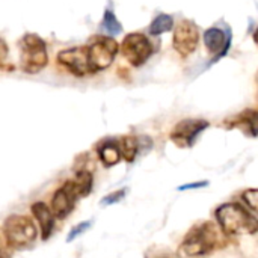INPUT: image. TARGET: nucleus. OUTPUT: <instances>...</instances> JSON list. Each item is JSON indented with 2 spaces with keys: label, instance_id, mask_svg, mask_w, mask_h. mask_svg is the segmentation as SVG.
<instances>
[{
  "label": "nucleus",
  "instance_id": "6",
  "mask_svg": "<svg viewBox=\"0 0 258 258\" xmlns=\"http://www.w3.org/2000/svg\"><path fill=\"white\" fill-rule=\"evenodd\" d=\"M119 50L133 67H142L153 54V44L144 33L133 32L124 36Z\"/></svg>",
  "mask_w": 258,
  "mask_h": 258
},
{
  "label": "nucleus",
  "instance_id": "26",
  "mask_svg": "<svg viewBox=\"0 0 258 258\" xmlns=\"http://www.w3.org/2000/svg\"><path fill=\"white\" fill-rule=\"evenodd\" d=\"M257 86H258V73H257ZM257 101H258V94H257Z\"/></svg>",
  "mask_w": 258,
  "mask_h": 258
},
{
  "label": "nucleus",
  "instance_id": "15",
  "mask_svg": "<svg viewBox=\"0 0 258 258\" xmlns=\"http://www.w3.org/2000/svg\"><path fill=\"white\" fill-rule=\"evenodd\" d=\"M174 29V18L169 14H159L153 18L150 24V35L159 36Z\"/></svg>",
  "mask_w": 258,
  "mask_h": 258
},
{
  "label": "nucleus",
  "instance_id": "19",
  "mask_svg": "<svg viewBox=\"0 0 258 258\" xmlns=\"http://www.w3.org/2000/svg\"><path fill=\"white\" fill-rule=\"evenodd\" d=\"M242 200L245 204L258 215V189H248L242 194Z\"/></svg>",
  "mask_w": 258,
  "mask_h": 258
},
{
  "label": "nucleus",
  "instance_id": "10",
  "mask_svg": "<svg viewBox=\"0 0 258 258\" xmlns=\"http://www.w3.org/2000/svg\"><path fill=\"white\" fill-rule=\"evenodd\" d=\"M57 62L62 63L74 76L82 77L86 74H92L89 67L88 47H73V48L62 50L57 54Z\"/></svg>",
  "mask_w": 258,
  "mask_h": 258
},
{
  "label": "nucleus",
  "instance_id": "5",
  "mask_svg": "<svg viewBox=\"0 0 258 258\" xmlns=\"http://www.w3.org/2000/svg\"><path fill=\"white\" fill-rule=\"evenodd\" d=\"M119 51L118 42L112 36H97L88 45L89 67L92 73H98L112 65L115 56Z\"/></svg>",
  "mask_w": 258,
  "mask_h": 258
},
{
  "label": "nucleus",
  "instance_id": "1",
  "mask_svg": "<svg viewBox=\"0 0 258 258\" xmlns=\"http://www.w3.org/2000/svg\"><path fill=\"white\" fill-rule=\"evenodd\" d=\"M221 231L227 236H243L258 233V218L239 203H225L216 210Z\"/></svg>",
  "mask_w": 258,
  "mask_h": 258
},
{
  "label": "nucleus",
  "instance_id": "20",
  "mask_svg": "<svg viewBox=\"0 0 258 258\" xmlns=\"http://www.w3.org/2000/svg\"><path fill=\"white\" fill-rule=\"evenodd\" d=\"M127 194V189H119V190H115L112 194H109L107 197L103 198L101 201V206H110V204H115V203H119Z\"/></svg>",
  "mask_w": 258,
  "mask_h": 258
},
{
  "label": "nucleus",
  "instance_id": "9",
  "mask_svg": "<svg viewBox=\"0 0 258 258\" xmlns=\"http://www.w3.org/2000/svg\"><path fill=\"white\" fill-rule=\"evenodd\" d=\"M204 44L212 56V62H218L222 56L228 53L231 45V32L228 27L213 26L204 32Z\"/></svg>",
  "mask_w": 258,
  "mask_h": 258
},
{
  "label": "nucleus",
  "instance_id": "11",
  "mask_svg": "<svg viewBox=\"0 0 258 258\" xmlns=\"http://www.w3.org/2000/svg\"><path fill=\"white\" fill-rule=\"evenodd\" d=\"M77 198H79V192H77L76 183L67 181L53 197L51 212H53L54 218H57V219L67 218L73 212Z\"/></svg>",
  "mask_w": 258,
  "mask_h": 258
},
{
  "label": "nucleus",
  "instance_id": "13",
  "mask_svg": "<svg viewBox=\"0 0 258 258\" xmlns=\"http://www.w3.org/2000/svg\"><path fill=\"white\" fill-rule=\"evenodd\" d=\"M32 213L36 218L39 227H41V233H42V239L47 240L53 231L54 227V215L53 212L48 209V206L45 203H35L32 206Z\"/></svg>",
  "mask_w": 258,
  "mask_h": 258
},
{
  "label": "nucleus",
  "instance_id": "17",
  "mask_svg": "<svg viewBox=\"0 0 258 258\" xmlns=\"http://www.w3.org/2000/svg\"><path fill=\"white\" fill-rule=\"evenodd\" d=\"M101 27L107 32V35L110 36H116L122 32V26L119 23V20L116 18L115 12L112 9H106L104 15H103V21H101Z\"/></svg>",
  "mask_w": 258,
  "mask_h": 258
},
{
  "label": "nucleus",
  "instance_id": "8",
  "mask_svg": "<svg viewBox=\"0 0 258 258\" xmlns=\"http://www.w3.org/2000/svg\"><path fill=\"white\" fill-rule=\"evenodd\" d=\"M209 125L210 124L206 119H183L174 127L171 133V141L180 148H190L195 144L197 138Z\"/></svg>",
  "mask_w": 258,
  "mask_h": 258
},
{
  "label": "nucleus",
  "instance_id": "24",
  "mask_svg": "<svg viewBox=\"0 0 258 258\" xmlns=\"http://www.w3.org/2000/svg\"><path fill=\"white\" fill-rule=\"evenodd\" d=\"M0 258H9V254L6 251V248L3 246V243L0 242Z\"/></svg>",
  "mask_w": 258,
  "mask_h": 258
},
{
  "label": "nucleus",
  "instance_id": "18",
  "mask_svg": "<svg viewBox=\"0 0 258 258\" xmlns=\"http://www.w3.org/2000/svg\"><path fill=\"white\" fill-rule=\"evenodd\" d=\"M92 181H94V178H92V174L89 171L80 169L77 172V177H76L74 183H76L79 197H86V195L91 194V190H92Z\"/></svg>",
  "mask_w": 258,
  "mask_h": 258
},
{
  "label": "nucleus",
  "instance_id": "25",
  "mask_svg": "<svg viewBox=\"0 0 258 258\" xmlns=\"http://www.w3.org/2000/svg\"><path fill=\"white\" fill-rule=\"evenodd\" d=\"M254 42L258 45V27H257V30L254 32Z\"/></svg>",
  "mask_w": 258,
  "mask_h": 258
},
{
  "label": "nucleus",
  "instance_id": "4",
  "mask_svg": "<svg viewBox=\"0 0 258 258\" xmlns=\"http://www.w3.org/2000/svg\"><path fill=\"white\" fill-rule=\"evenodd\" d=\"M3 231L6 237V243L15 249H27L36 240L35 224L26 216L14 215L8 218Z\"/></svg>",
  "mask_w": 258,
  "mask_h": 258
},
{
  "label": "nucleus",
  "instance_id": "12",
  "mask_svg": "<svg viewBox=\"0 0 258 258\" xmlns=\"http://www.w3.org/2000/svg\"><path fill=\"white\" fill-rule=\"evenodd\" d=\"M230 127L240 128L243 133L257 138L258 136V110L257 109H246L236 115L233 121H228Z\"/></svg>",
  "mask_w": 258,
  "mask_h": 258
},
{
  "label": "nucleus",
  "instance_id": "14",
  "mask_svg": "<svg viewBox=\"0 0 258 258\" xmlns=\"http://www.w3.org/2000/svg\"><path fill=\"white\" fill-rule=\"evenodd\" d=\"M98 157H100L101 163L106 168H110V166L118 165L119 160L122 159L119 144H116L113 141H107V142L101 144L100 148H98Z\"/></svg>",
  "mask_w": 258,
  "mask_h": 258
},
{
  "label": "nucleus",
  "instance_id": "3",
  "mask_svg": "<svg viewBox=\"0 0 258 258\" xmlns=\"http://www.w3.org/2000/svg\"><path fill=\"white\" fill-rule=\"evenodd\" d=\"M47 63L48 54L45 41L35 33L24 35L21 42V70L27 74H38Z\"/></svg>",
  "mask_w": 258,
  "mask_h": 258
},
{
  "label": "nucleus",
  "instance_id": "21",
  "mask_svg": "<svg viewBox=\"0 0 258 258\" xmlns=\"http://www.w3.org/2000/svg\"><path fill=\"white\" fill-rule=\"evenodd\" d=\"M91 221H86V222H82V224H79L77 227H74L71 231H70V234H68V237H67V242H71V240H74V239H77L80 234H83L85 231H88L89 228H91Z\"/></svg>",
  "mask_w": 258,
  "mask_h": 258
},
{
  "label": "nucleus",
  "instance_id": "7",
  "mask_svg": "<svg viewBox=\"0 0 258 258\" xmlns=\"http://www.w3.org/2000/svg\"><path fill=\"white\" fill-rule=\"evenodd\" d=\"M200 44V29L194 21L181 20L174 27L172 47L181 57H189L195 53Z\"/></svg>",
  "mask_w": 258,
  "mask_h": 258
},
{
  "label": "nucleus",
  "instance_id": "16",
  "mask_svg": "<svg viewBox=\"0 0 258 258\" xmlns=\"http://www.w3.org/2000/svg\"><path fill=\"white\" fill-rule=\"evenodd\" d=\"M119 148H121L122 159H125V162L132 163V162H135V159L139 153V139L135 136H125L121 139Z\"/></svg>",
  "mask_w": 258,
  "mask_h": 258
},
{
  "label": "nucleus",
  "instance_id": "23",
  "mask_svg": "<svg viewBox=\"0 0 258 258\" xmlns=\"http://www.w3.org/2000/svg\"><path fill=\"white\" fill-rule=\"evenodd\" d=\"M6 56H8V45H6V42L0 38V62L5 60Z\"/></svg>",
  "mask_w": 258,
  "mask_h": 258
},
{
  "label": "nucleus",
  "instance_id": "22",
  "mask_svg": "<svg viewBox=\"0 0 258 258\" xmlns=\"http://www.w3.org/2000/svg\"><path fill=\"white\" fill-rule=\"evenodd\" d=\"M209 184V181H197V183H189V184H183L178 187V190H192V189H200V187H206Z\"/></svg>",
  "mask_w": 258,
  "mask_h": 258
},
{
  "label": "nucleus",
  "instance_id": "2",
  "mask_svg": "<svg viewBox=\"0 0 258 258\" xmlns=\"http://www.w3.org/2000/svg\"><path fill=\"white\" fill-rule=\"evenodd\" d=\"M221 233L212 222L194 227L186 236L181 248L187 257H203L210 254L219 243Z\"/></svg>",
  "mask_w": 258,
  "mask_h": 258
}]
</instances>
